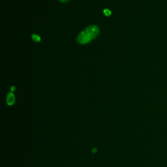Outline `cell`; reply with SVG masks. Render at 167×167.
Wrapping results in <instances>:
<instances>
[{"label": "cell", "instance_id": "obj_4", "mask_svg": "<svg viewBox=\"0 0 167 167\" xmlns=\"http://www.w3.org/2000/svg\"><path fill=\"white\" fill-rule=\"evenodd\" d=\"M103 12H104V14H105L106 16H107V17H108V16H110V14H111V11H110V10H108V9H105V10H104Z\"/></svg>", "mask_w": 167, "mask_h": 167}, {"label": "cell", "instance_id": "obj_6", "mask_svg": "<svg viewBox=\"0 0 167 167\" xmlns=\"http://www.w3.org/2000/svg\"><path fill=\"white\" fill-rule=\"evenodd\" d=\"M11 90H12V91H13L15 90V87H14V86H12V87L11 88Z\"/></svg>", "mask_w": 167, "mask_h": 167}, {"label": "cell", "instance_id": "obj_2", "mask_svg": "<svg viewBox=\"0 0 167 167\" xmlns=\"http://www.w3.org/2000/svg\"><path fill=\"white\" fill-rule=\"evenodd\" d=\"M15 101V97L12 93H9L7 97V103L9 105H13Z\"/></svg>", "mask_w": 167, "mask_h": 167}, {"label": "cell", "instance_id": "obj_3", "mask_svg": "<svg viewBox=\"0 0 167 167\" xmlns=\"http://www.w3.org/2000/svg\"><path fill=\"white\" fill-rule=\"evenodd\" d=\"M31 37H32V39L34 40L35 42L38 43L40 40V37L38 35L33 34V35H32V36H31Z\"/></svg>", "mask_w": 167, "mask_h": 167}, {"label": "cell", "instance_id": "obj_1", "mask_svg": "<svg viewBox=\"0 0 167 167\" xmlns=\"http://www.w3.org/2000/svg\"><path fill=\"white\" fill-rule=\"evenodd\" d=\"M99 33V28L97 26H90L78 34L77 42L80 45H86L95 39Z\"/></svg>", "mask_w": 167, "mask_h": 167}, {"label": "cell", "instance_id": "obj_5", "mask_svg": "<svg viewBox=\"0 0 167 167\" xmlns=\"http://www.w3.org/2000/svg\"><path fill=\"white\" fill-rule=\"evenodd\" d=\"M59 1L61 2V3H66V2H67L68 1H69V0H59Z\"/></svg>", "mask_w": 167, "mask_h": 167}]
</instances>
